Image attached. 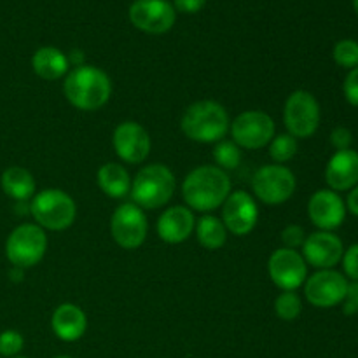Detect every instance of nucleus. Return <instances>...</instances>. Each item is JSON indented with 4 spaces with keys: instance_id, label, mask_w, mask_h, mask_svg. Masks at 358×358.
<instances>
[{
    "instance_id": "72a5a7b5",
    "label": "nucleus",
    "mask_w": 358,
    "mask_h": 358,
    "mask_svg": "<svg viewBox=\"0 0 358 358\" xmlns=\"http://www.w3.org/2000/svg\"><path fill=\"white\" fill-rule=\"evenodd\" d=\"M206 0H173L175 10L184 14H196L205 7Z\"/></svg>"
},
{
    "instance_id": "f8f14e48",
    "label": "nucleus",
    "mask_w": 358,
    "mask_h": 358,
    "mask_svg": "<svg viewBox=\"0 0 358 358\" xmlns=\"http://www.w3.org/2000/svg\"><path fill=\"white\" fill-rule=\"evenodd\" d=\"M269 278L283 292H296L308 278V266L303 254L292 248H278L268 262Z\"/></svg>"
},
{
    "instance_id": "1a4fd4ad",
    "label": "nucleus",
    "mask_w": 358,
    "mask_h": 358,
    "mask_svg": "<svg viewBox=\"0 0 358 358\" xmlns=\"http://www.w3.org/2000/svg\"><path fill=\"white\" fill-rule=\"evenodd\" d=\"M348 278L336 269H318L304 282V296L315 308L329 310L345 303L348 294Z\"/></svg>"
},
{
    "instance_id": "7ed1b4c3",
    "label": "nucleus",
    "mask_w": 358,
    "mask_h": 358,
    "mask_svg": "<svg viewBox=\"0 0 358 358\" xmlns=\"http://www.w3.org/2000/svg\"><path fill=\"white\" fill-rule=\"evenodd\" d=\"M229 124L226 108L212 100H201L189 105L180 121L184 135L198 143L222 142Z\"/></svg>"
},
{
    "instance_id": "e433bc0d",
    "label": "nucleus",
    "mask_w": 358,
    "mask_h": 358,
    "mask_svg": "<svg viewBox=\"0 0 358 358\" xmlns=\"http://www.w3.org/2000/svg\"><path fill=\"white\" fill-rule=\"evenodd\" d=\"M353 10H355L358 16V0H353Z\"/></svg>"
},
{
    "instance_id": "c756f323",
    "label": "nucleus",
    "mask_w": 358,
    "mask_h": 358,
    "mask_svg": "<svg viewBox=\"0 0 358 358\" xmlns=\"http://www.w3.org/2000/svg\"><path fill=\"white\" fill-rule=\"evenodd\" d=\"M341 262L346 278H350L352 282H358V243L345 250Z\"/></svg>"
},
{
    "instance_id": "2f4dec72",
    "label": "nucleus",
    "mask_w": 358,
    "mask_h": 358,
    "mask_svg": "<svg viewBox=\"0 0 358 358\" xmlns=\"http://www.w3.org/2000/svg\"><path fill=\"white\" fill-rule=\"evenodd\" d=\"M343 93H345L346 101L353 107H358V66L352 69L346 76L345 84H343Z\"/></svg>"
},
{
    "instance_id": "4c0bfd02",
    "label": "nucleus",
    "mask_w": 358,
    "mask_h": 358,
    "mask_svg": "<svg viewBox=\"0 0 358 358\" xmlns=\"http://www.w3.org/2000/svg\"><path fill=\"white\" fill-rule=\"evenodd\" d=\"M55 358H72V357H66V355H59V357H55Z\"/></svg>"
},
{
    "instance_id": "b1692460",
    "label": "nucleus",
    "mask_w": 358,
    "mask_h": 358,
    "mask_svg": "<svg viewBox=\"0 0 358 358\" xmlns=\"http://www.w3.org/2000/svg\"><path fill=\"white\" fill-rule=\"evenodd\" d=\"M198 241L208 250H219L227 241V229L222 220L215 215H205L196 222Z\"/></svg>"
},
{
    "instance_id": "9d476101",
    "label": "nucleus",
    "mask_w": 358,
    "mask_h": 358,
    "mask_svg": "<svg viewBox=\"0 0 358 358\" xmlns=\"http://www.w3.org/2000/svg\"><path fill=\"white\" fill-rule=\"evenodd\" d=\"M231 135L238 147L262 149L275 138V121L262 110L241 112L231 124Z\"/></svg>"
},
{
    "instance_id": "c85d7f7f",
    "label": "nucleus",
    "mask_w": 358,
    "mask_h": 358,
    "mask_svg": "<svg viewBox=\"0 0 358 358\" xmlns=\"http://www.w3.org/2000/svg\"><path fill=\"white\" fill-rule=\"evenodd\" d=\"M24 346L23 336L17 331H3L0 334V357L14 358L21 353Z\"/></svg>"
},
{
    "instance_id": "6e6552de",
    "label": "nucleus",
    "mask_w": 358,
    "mask_h": 358,
    "mask_svg": "<svg viewBox=\"0 0 358 358\" xmlns=\"http://www.w3.org/2000/svg\"><path fill=\"white\" fill-rule=\"evenodd\" d=\"M296 175L282 164H266L252 178L254 194L266 205H282L296 192Z\"/></svg>"
},
{
    "instance_id": "dca6fc26",
    "label": "nucleus",
    "mask_w": 358,
    "mask_h": 358,
    "mask_svg": "<svg viewBox=\"0 0 358 358\" xmlns=\"http://www.w3.org/2000/svg\"><path fill=\"white\" fill-rule=\"evenodd\" d=\"M343 254H345L343 241L331 231H318L304 240V261L317 269H334V266L341 262Z\"/></svg>"
},
{
    "instance_id": "f704fd0d",
    "label": "nucleus",
    "mask_w": 358,
    "mask_h": 358,
    "mask_svg": "<svg viewBox=\"0 0 358 358\" xmlns=\"http://www.w3.org/2000/svg\"><path fill=\"white\" fill-rule=\"evenodd\" d=\"M345 313L355 315L358 313V282H353L348 285V294L345 299Z\"/></svg>"
},
{
    "instance_id": "bb28decb",
    "label": "nucleus",
    "mask_w": 358,
    "mask_h": 358,
    "mask_svg": "<svg viewBox=\"0 0 358 358\" xmlns=\"http://www.w3.org/2000/svg\"><path fill=\"white\" fill-rule=\"evenodd\" d=\"M213 159L217 163L215 166H219L220 170H234L241 163V150L234 142H217L213 149Z\"/></svg>"
},
{
    "instance_id": "9b49d317",
    "label": "nucleus",
    "mask_w": 358,
    "mask_h": 358,
    "mask_svg": "<svg viewBox=\"0 0 358 358\" xmlns=\"http://www.w3.org/2000/svg\"><path fill=\"white\" fill-rule=\"evenodd\" d=\"M149 224L140 206L135 203H124L117 206L110 220V233L115 243L124 250H135L142 247L147 238Z\"/></svg>"
},
{
    "instance_id": "2eb2a0df",
    "label": "nucleus",
    "mask_w": 358,
    "mask_h": 358,
    "mask_svg": "<svg viewBox=\"0 0 358 358\" xmlns=\"http://www.w3.org/2000/svg\"><path fill=\"white\" fill-rule=\"evenodd\" d=\"M114 150L124 163L140 164L150 152V136L142 124L135 121L121 122L112 135Z\"/></svg>"
},
{
    "instance_id": "58836bf2",
    "label": "nucleus",
    "mask_w": 358,
    "mask_h": 358,
    "mask_svg": "<svg viewBox=\"0 0 358 358\" xmlns=\"http://www.w3.org/2000/svg\"><path fill=\"white\" fill-rule=\"evenodd\" d=\"M14 358H24V357H14Z\"/></svg>"
},
{
    "instance_id": "4468645a",
    "label": "nucleus",
    "mask_w": 358,
    "mask_h": 358,
    "mask_svg": "<svg viewBox=\"0 0 358 358\" xmlns=\"http://www.w3.org/2000/svg\"><path fill=\"white\" fill-rule=\"evenodd\" d=\"M259 220L255 199L245 191H234L222 203V222L227 231L236 236H247L254 231Z\"/></svg>"
},
{
    "instance_id": "393cba45",
    "label": "nucleus",
    "mask_w": 358,
    "mask_h": 358,
    "mask_svg": "<svg viewBox=\"0 0 358 358\" xmlns=\"http://www.w3.org/2000/svg\"><path fill=\"white\" fill-rule=\"evenodd\" d=\"M297 150H299L297 138H294L289 133L275 136V138L271 140V143H269V156L275 161V164H283L287 163V161H290L296 156Z\"/></svg>"
},
{
    "instance_id": "7c9ffc66",
    "label": "nucleus",
    "mask_w": 358,
    "mask_h": 358,
    "mask_svg": "<svg viewBox=\"0 0 358 358\" xmlns=\"http://www.w3.org/2000/svg\"><path fill=\"white\" fill-rule=\"evenodd\" d=\"M304 240H306V234L304 229L299 226H287L282 233V241L285 243V248H292L297 250L299 247H303Z\"/></svg>"
},
{
    "instance_id": "423d86ee",
    "label": "nucleus",
    "mask_w": 358,
    "mask_h": 358,
    "mask_svg": "<svg viewBox=\"0 0 358 358\" xmlns=\"http://www.w3.org/2000/svg\"><path fill=\"white\" fill-rule=\"evenodd\" d=\"M48 236L37 224H21L6 241V255L14 268H34L44 259Z\"/></svg>"
},
{
    "instance_id": "a211bd4d",
    "label": "nucleus",
    "mask_w": 358,
    "mask_h": 358,
    "mask_svg": "<svg viewBox=\"0 0 358 358\" xmlns=\"http://www.w3.org/2000/svg\"><path fill=\"white\" fill-rule=\"evenodd\" d=\"M325 180L331 191H352L358 184V152L353 149L336 150L325 168Z\"/></svg>"
},
{
    "instance_id": "39448f33",
    "label": "nucleus",
    "mask_w": 358,
    "mask_h": 358,
    "mask_svg": "<svg viewBox=\"0 0 358 358\" xmlns=\"http://www.w3.org/2000/svg\"><path fill=\"white\" fill-rule=\"evenodd\" d=\"M30 213L42 229L65 231L77 215L76 201L62 189H44L31 198Z\"/></svg>"
},
{
    "instance_id": "cd10ccee",
    "label": "nucleus",
    "mask_w": 358,
    "mask_h": 358,
    "mask_svg": "<svg viewBox=\"0 0 358 358\" xmlns=\"http://www.w3.org/2000/svg\"><path fill=\"white\" fill-rule=\"evenodd\" d=\"M332 58L343 69H355L358 66V42L353 38H343L334 45Z\"/></svg>"
},
{
    "instance_id": "f257e3e1",
    "label": "nucleus",
    "mask_w": 358,
    "mask_h": 358,
    "mask_svg": "<svg viewBox=\"0 0 358 358\" xmlns=\"http://www.w3.org/2000/svg\"><path fill=\"white\" fill-rule=\"evenodd\" d=\"M231 194L229 175L219 166H198L185 177L182 184V196H184L187 208L196 212H213Z\"/></svg>"
},
{
    "instance_id": "0eeeda50",
    "label": "nucleus",
    "mask_w": 358,
    "mask_h": 358,
    "mask_svg": "<svg viewBox=\"0 0 358 358\" xmlns=\"http://www.w3.org/2000/svg\"><path fill=\"white\" fill-rule=\"evenodd\" d=\"M283 122L294 138H310L320 126V103L313 93L297 90L287 98Z\"/></svg>"
},
{
    "instance_id": "ddd939ff",
    "label": "nucleus",
    "mask_w": 358,
    "mask_h": 358,
    "mask_svg": "<svg viewBox=\"0 0 358 358\" xmlns=\"http://www.w3.org/2000/svg\"><path fill=\"white\" fill-rule=\"evenodd\" d=\"M177 10L168 0H135L129 7L133 27L150 35L166 34L173 28Z\"/></svg>"
},
{
    "instance_id": "aec40b11",
    "label": "nucleus",
    "mask_w": 358,
    "mask_h": 358,
    "mask_svg": "<svg viewBox=\"0 0 358 358\" xmlns=\"http://www.w3.org/2000/svg\"><path fill=\"white\" fill-rule=\"evenodd\" d=\"M51 327L56 338L62 341L73 343L84 336L87 329L86 313L72 303L59 304L51 318Z\"/></svg>"
},
{
    "instance_id": "c9c22d12",
    "label": "nucleus",
    "mask_w": 358,
    "mask_h": 358,
    "mask_svg": "<svg viewBox=\"0 0 358 358\" xmlns=\"http://www.w3.org/2000/svg\"><path fill=\"white\" fill-rule=\"evenodd\" d=\"M346 208L358 217V184L350 191L348 198H346Z\"/></svg>"
},
{
    "instance_id": "4be33fe9",
    "label": "nucleus",
    "mask_w": 358,
    "mask_h": 358,
    "mask_svg": "<svg viewBox=\"0 0 358 358\" xmlns=\"http://www.w3.org/2000/svg\"><path fill=\"white\" fill-rule=\"evenodd\" d=\"M2 191L9 198L20 201H28L35 196V178L28 170L21 166H9L0 177Z\"/></svg>"
},
{
    "instance_id": "f03ea898",
    "label": "nucleus",
    "mask_w": 358,
    "mask_h": 358,
    "mask_svg": "<svg viewBox=\"0 0 358 358\" xmlns=\"http://www.w3.org/2000/svg\"><path fill=\"white\" fill-rule=\"evenodd\" d=\"M65 98L79 110H98L112 94V80L98 66L79 65L66 73L63 83Z\"/></svg>"
},
{
    "instance_id": "473e14b6",
    "label": "nucleus",
    "mask_w": 358,
    "mask_h": 358,
    "mask_svg": "<svg viewBox=\"0 0 358 358\" xmlns=\"http://www.w3.org/2000/svg\"><path fill=\"white\" fill-rule=\"evenodd\" d=\"M331 143L336 150H346L352 149L353 143V133L350 131L345 126H338V128L332 129L331 133Z\"/></svg>"
},
{
    "instance_id": "20e7f679",
    "label": "nucleus",
    "mask_w": 358,
    "mask_h": 358,
    "mask_svg": "<svg viewBox=\"0 0 358 358\" xmlns=\"http://www.w3.org/2000/svg\"><path fill=\"white\" fill-rule=\"evenodd\" d=\"M177 182L171 170L164 164L154 163L143 166L131 182L133 201L142 210H156L166 205L173 196Z\"/></svg>"
},
{
    "instance_id": "6ab92c4d",
    "label": "nucleus",
    "mask_w": 358,
    "mask_h": 358,
    "mask_svg": "<svg viewBox=\"0 0 358 358\" xmlns=\"http://www.w3.org/2000/svg\"><path fill=\"white\" fill-rule=\"evenodd\" d=\"M196 227L194 213L187 206H171L157 220V234L163 241L171 245L189 240Z\"/></svg>"
},
{
    "instance_id": "f3484780",
    "label": "nucleus",
    "mask_w": 358,
    "mask_h": 358,
    "mask_svg": "<svg viewBox=\"0 0 358 358\" xmlns=\"http://www.w3.org/2000/svg\"><path fill=\"white\" fill-rule=\"evenodd\" d=\"M308 215L311 222L322 231H334L341 227L346 217V203L341 196L331 189H320L308 203Z\"/></svg>"
},
{
    "instance_id": "5701e85b",
    "label": "nucleus",
    "mask_w": 358,
    "mask_h": 358,
    "mask_svg": "<svg viewBox=\"0 0 358 358\" xmlns=\"http://www.w3.org/2000/svg\"><path fill=\"white\" fill-rule=\"evenodd\" d=\"M98 185L108 198L121 199L131 192V178L117 163H107L98 170Z\"/></svg>"
},
{
    "instance_id": "412c9836",
    "label": "nucleus",
    "mask_w": 358,
    "mask_h": 358,
    "mask_svg": "<svg viewBox=\"0 0 358 358\" xmlns=\"http://www.w3.org/2000/svg\"><path fill=\"white\" fill-rule=\"evenodd\" d=\"M69 56L58 48H45L37 49L31 56V69L35 76H38L44 80H58L69 72Z\"/></svg>"
},
{
    "instance_id": "a878e982",
    "label": "nucleus",
    "mask_w": 358,
    "mask_h": 358,
    "mask_svg": "<svg viewBox=\"0 0 358 358\" xmlns=\"http://www.w3.org/2000/svg\"><path fill=\"white\" fill-rule=\"evenodd\" d=\"M275 313L283 322H294L303 313V301L296 292H282L275 301Z\"/></svg>"
}]
</instances>
